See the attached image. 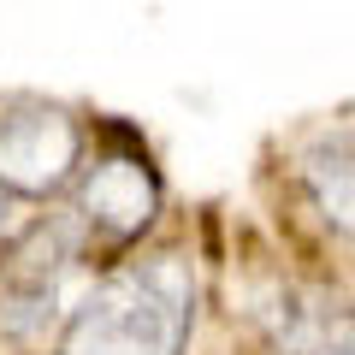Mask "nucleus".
<instances>
[{
  "label": "nucleus",
  "mask_w": 355,
  "mask_h": 355,
  "mask_svg": "<svg viewBox=\"0 0 355 355\" xmlns=\"http://www.w3.org/2000/svg\"><path fill=\"white\" fill-rule=\"evenodd\" d=\"M196 279L184 254H154L107 272L60 326V355H184Z\"/></svg>",
  "instance_id": "obj_1"
},
{
  "label": "nucleus",
  "mask_w": 355,
  "mask_h": 355,
  "mask_svg": "<svg viewBox=\"0 0 355 355\" xmlns=\"http://www.w3.org/2000/svg\"><path fill=\"white\" fill-rule=\"evenodd\" d=\"M83 137L60 107H12L0 113V190L6 196H53L71 184Z\"/></svg>",
  "instance_id": "obj_2"
},
{
  "label": "nucleus",
  "mask_w": 355,
  "mask_h": 355,
  "mask_svg": "<svg viewBox=\"0 0 355 355\" xmlns=\"http://www.w3.org/2000/svg\"><path fill=\"white\" fill-rule=\"evenodd\" d=\"M77 207L95 231L107 237H142L160 207V184H154L148 160L142 154H107L101 166H89V178L77 184Z\"/></svg>",
  "instance_id": "obj_3"
},
{
  "label": "nucleus",
  "mask_w": 355,
  "mask_h": 355,
  "mask_svg": "<svg viewBox=\"0 0 355 355\" xmlns=\"http://www.w3.org/2000/svg\"><path fill=\"white\" fill-rule=\"evenodd\" d=\"M302 178H308V190H314L320 214H326L338 231H349V207H355V178H349V137H338V142H320V148L308 154Z\"/></svg>",
  "instance_id": "obj_4"
},
{
  "label": "nucleus",
  "mask_w": 355,
  "mask_h": 355,
  "mask_svg": "<svg viewBox=\"0 0 355 355\" xmlns=\"http://www.w3.org/2000/svg\"><path fill=\"white\" fill-rule=\"evenodd\" d=\"M6 214H12V202H6V190H0V231H6Z\"/></svg>",
  "instance_id": "obj_5"
}]
</instances>
